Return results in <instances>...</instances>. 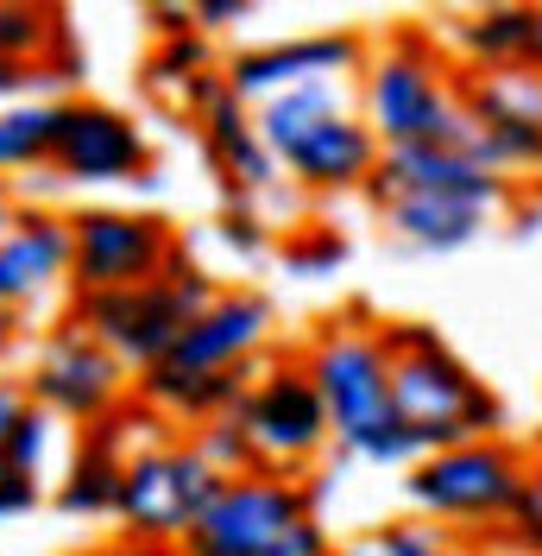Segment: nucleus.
Segmentation results:
<instances>
[{
    "label": "nucleus",
    "mask_w": 542,
    "mask_h": 556,
    "mask_svg": "<svg viewBox=\"0 0 542 556\" xmlns=\"http://www.w3.org/2000/svg\"><path fill=\"white\" fill-rule=\"evenodd\" d=\"M385 361H391V399L398 417L416 437V450H454V443H479L499 437V399L454 361V348L441 342L429 323H385L378 329Z\"/></svg>",
    "instance_id": "f257e3e1"
},
{
    "label": "nucleus",
    "mask_w": 542,
    "mask_h": 556,
    "mask_svg": "<svg viewBox=\"0 0 542 556\" xmlns=\"http://www.w3.org/2000/svg\"><path fill=\"white\" fill-rule=\"evenodd\" d=\"M309 380L328 405V424H335V443L373 468H398L410 462L416 437L398 417V399H391V361H385V342L366 336V329H347V323H328L304 354Z\"/></svg>",
    "instance_id": "f03ea898"
},
{
    "label": "nucleus",
    "mask_w": 542,
    "mask_h": 556,
    "mask_svg": "<svg viewBox=\"0 0 542 556\" xmlns=\"http://www.w3.org/2000/svg\"><path fill=\"white\" fill-rule=\"evenodd\" d=\"M183 556H335V538L315 525V493L291 475H234L215 493Z\"/></svg>",
    "instance_id": "7ed1b4c3"
},
{
    "label": "nucleus",
    "mask_w": 542,
    "mask_h": 556,
    "mask_svg": "<svg viewBox=\"0 0 542 556\" xmlns=\"http://www.w3.org/2000/svg\"><path fill=\"white\" fill-rule=\"evenodd\" d=\"M215 298H221V291H215L196 266L170 260L165 278H145V285H127V291H76L69 323L89 329L102 348H114L127 367L145 374V367H158L170 348H177V336H183Z\"/></svg>",
    "instance_id": "20e7f679"
},
{
    "label": "nucleus",
    "mask_w": 542,
    "mask_h": 556,
    "mask_svg": "<svg viewBox=\"0 0 542 556\" xmlns=\"http://www.w3.org/2000/svg\"><path fill=\"white\" fill-rule=\"evenodd\" d=\"M454 114L461 89L448 83V64L423 33H398L360 70V121L378 134V146H436Z\"/></svg>",
    "instance_id": "39448f33"
},
{
    "label": "nucleus",
    "mask_w": 542,
    "mask_h": 556,
    "mask_svg": "<svg viewBox=\"0 0 542 556\" xmlns=\"http://www.w3.org/2000/svg\"><path fill=\"white\" fill-rule=\"evenodd\" d=\"M530 486L524 455L505 437H479V443H454V450H429L410 462L404 493L423 519L448 525H492L517 506V493Z\"/></svg>",
    "instance_id": "423d86ee"
},
{
    "label": "nucleus",
    "mask_w": 542,
    "mask_h": 556,
    "mask_svg": "<svg viewBox=\"0 0 542 556\" xmlns=\"http://www.w3.org/2000/svg\"><path fill=\"white\" fill-rule=\"evenodd\" d=\"M221 486L228 481L196 455V443H152V450L127 455L114 519L127 525L133 544H183Z\"/></svg>",
    "instance_id": "0eeeda50"
},
{
    "label": "nucleus",
    "mask_w": 542,
    "mask_h": 556,
    "mask_svg": "<svg viewBox=\"0 0 542 556\" xmlns=\"http://www.w3.org/2000/svg\"><path fill=\"white\" fill-rule=\"evenodd\" d=\"M234 417H240V430H246V443H253L266 475H297L335 437L328 405H322V392H315L304 361L297 367H278L266 380H253Z\"/></svg>",
    "instance_id": "6e6552de"
},
{
    "label": "nucleus",
    "mask_w": 542,
    "mask_h": 556,
    "mask_svg": "<svg viewBox=\"0 0 542 556\" xmlns=\"http://www.w3.org/2000/svg\"><path fill=\"white\" fill-rule=\"evenodd\" d=\"M177 241L158 215L133 208H82L69 215V285L76 291H127L145 278H165Z\"/></svg>",
    "instance_id": "1a4fd4ad"
},
{
    "label": "nucleus",
    "mask_w": 542,
    "mask_h": 556,
    "mask_svg": "<svg viewBox=\"0 0 542 556\" xmlns=\"http://www.w3.org/2000/svg\"><path fill=\"white\" fill-rule=\"evenodd\" d=\"M461 108L479 121L474 159L492 172H537L542 165V70L505 64V70H474L461 83Z\"/></svg>",
    "instance_id": "9d476101"
},
{
    "label": "nucleus",
    "mask_w": 542,
    "mask_h": 556,
    "mask_svg": "<svg viewBox=\"0 0 542 556\" xmlns=\"http://www.w3.org/2000/svg\"><path fill=\"white\" fill-rule=\"evenodd\" d=\"M26 392H33V405H44L51 417L102 424V417L120 412V399H127V361H120L114 348H102L89 329L64 323L51 342L38 348Z\"/></svg>",
    "instance_id": "9b49d317"
},
{
    "label": "nucleus",
    "mask_w": 542,
    "mask_h": 556,
    "mask_svg": "<svg viewBox=\"0 0 542 556\" xmlns=\"http://www.w3.org/2000/svg\"><path fill=\"white\" fill-rule=\"evenodd\" d=\"M366 197L378 208L398 203V197H448V203H474L486 215H499L511 203V177L492 172L474 152H461V146H429L423 139V146H385Z\"/></svg>",
    "instance_id": "f8f14e48"
},
{
    "label": "nucleus",
    "mask_w": 542,
    "mask_h": 556,
    "mask_svg": "<svg viewBox=\"0 0 542 556\" xmlns=\"http://www.w3.org/2000/svg\"><path fill=\"white\" fill-rule=\"evenodd\" d=\"M366 70V45L353 33H304V38H278V45H246L228 58V89L240 102H271L284 89H304V83H347Z\"/></svg>",
    "instance_id": "ddd939ff"
},
{
    "label": "nucleus",
    "mask_w": 542,
    "mask_h": 556,
    "mask_svg": "<svg viewBox=\"0 0 542 556\" xmlns=\"http://www.w3.org/2000/svg\"><path fill=\"white\" fill-rule=\"evenodd\" d=\"M266 336H271V304L266 298L228 291V298H215V304L177 336V348H170L158 367H145V374H158V380H190V374L253 367V354L266 348Z\"/></svg>",
    "instance_id": "4468645a"
},
{
    "label": "nucleus",
    "mask_w": 542,
    "mask_h": 556,
    "mask_svg": "<svg viewBox=\"0 0 542 556\" xmlns=\"http://www.w3.org/2000/svg\"><path fill=\"white\" fill-rule=\"evenodd\" d=\"M145 134L120 108L107 102H82L69 96L64 102V127H57V165L51 172L64 184H127V177L145 172Z\"/></svg>",
    "instance_id": "2eb2a0df"
},
{
    "label": "nucleus",
    "mask_w": 542,
    "mask_h": 556,
    "mask_svg": "<svg viewBox=\"0 0 542 556\" xmlns=\"http://www.w3.org/2000/svg\"><path fill=\"white\" fill-rule=\"evenodd\" d=\"M378 159H385V146L378 134L347 108L335 121H322V127H309L291 152H278V165L291 172V184H304L315 197H340V190H366L378 172Z\"/></svg>",
    "instance_id": "dca6fc26"
},
{
    "label": "nucleus",
    "mask_w": 542,
    "mask_h": 556,
    "mask_svg": "<svg viewBox=\"0 0 542 556\" xmlns=\"http://www.w3.org/2000/svg\"><path fill=\"white\" fill-rule=\"evenodd\" d=\"M57 278H69V215H51V208L13 215V228L0 241V304L20 316Z\"/></svg>",
    "instance_id": "f3484780"
},
{
    "label": "nucleus",
    "mask_w": 542,
    "mask_h": 556,
    "mask_svg": "<svg viewBox=\"0 0 542 556\" xmlns=\"http://www.w3.org/2000/svg\"><path fill=\"white\" fill-rule=\"evenodd\" d=\"M203 139H208V159L221 165L228 184H240V190H271L278 159H271L266 134H259V121H253V102H240L234 89H228V96L203 114Z\"/></svg>",
    "instance_id": "a211bd4d"
},
{
    "label": "nucleus",
    "mask_w": 542,
    "mask_h": 556,
    "mask_svg": "<svg viewBox=\"0 0 542 556\" xmlns=\"http://www.w3.org/2000/svg\"><path fill=\"white\" fill-rule=\"evenodd\" d=\"M530 33H537V7H474L467 20H454L448 38L467 70H505L530 64Z\"/></svg>",
    "instance_id": "6ab92c4d"
},
{
    "label": "nucleus",
    "mask_w": 542,
    "mask_h": 556,
    "mask_svg": "<svg viewBox=\"0 0 542 556\" xmlns=\"http://www.w3.org/2000/svg\"><path fill=\"white\" fill-rule=\"evenodd\" d=\"M385 228H391L404 247H423V253H454V247L479 241L486 208L448 203V197H398V203H385Z\"/></svg>",
    "instance_id": "aec40b11"
},
{
    "label": "nucleus",
    "mask_w": 542,
    "mask_h": 556,
    "mask_svg": "<svg viewBox=\"0 0 542 556\" xmlns=\"http://www.w3.org/2000/svg\"><path fill=\"white\" fill-rule=\"evenodd\" d=\"M57 127H64V102L26 96V102L0 108V177L57 165Z\"/></svg>",
    "instance_id": "412c9836"
},
{
    "label": "nucleus",
    "mask_w": 542,
    "mask_h": 556,
    "mask_svg": "<svg viewBox=\"0 0 542 556\" xmlns=\"http://www.w3.org/2000/svg\"><path fill=\"white\" fill-rule=\"evenodd\" d=\"M335 114H347V83H304V89H284V96H271V102L253 108L271 159L291 152L309 127H322V121H335Z\"/></svg>",
    "instance_id": "4be33fe9"
},
{
    "label": "nucleus",
    "mask_w": 542,
    "mask_h": 556,
    "mask_svg": "<svg viewBox=\"0 0 542 556\" xmlns=\"http://www.w3.org/2000/svg\"><path fill=\"white\" fill-rule=\"evenodd\" d=\"M120 455L107 450H76V462H69V481L57 486V506H64L69 519H107L114 506H120Z\"/></svg>",
    "instance_id": "5701e85b"
},
{
    "label": "nucleus",
    "mask_w": 542,
    "mask_h": 556,
    "mask_svg": "<svg viewBox=\"0 0 542 556\" xmlns=\"http://www.w3.org/2000/svg\"><path fill=\"white\" fill-rule=\"evenodd\" d=\"M64 51V20L51 0H0V58L13 64H44Z\"/></svg>",
    "instance_id": "b1692460"
},
{
    "label": "nucleus",
    "mask_w": 542,
    "mask_h": 556,
    "mask_svg": "<svg viewBox=\"0 0 542 556\" xmlns=\"http://www.w3.org/2000/svg\"><path fill=\"white\" fill-rule=\"evenodd\" d=\"M203 70H215V38L196 33V26H177V33H158V51L145 58V83L152 89H183Z\"/></svg>",
    "instance_id": "393cba45"
},
{
    "label": "nucleus",
    "mask_w": 542,
    "mask_h": 556,
    "mask_svg": "<svg viewBox=\"0 0 542 556\" xmlns=\"http://www.w3.org/2000/svg\"><path fill=\"white\" fill-rule=\"evenodd\" d=\"M190 443H196V455H203L221 481H234V475H253V468H259V455H253V443H246V430H240L234 412L215 417V424H203Z\"/></svg>",
    "instance_id": "a878e982"
},
{
    "label": "nucleus",
    "mask_w": 542,
    "mask_h": 556,
    "mask_svg": "<svg viewBox=\"0 0 542 556\" xmlns=\"http://www.w3.org/2000/svg\"><path fill=\"white\" fill-rule=\"evenodd\" d=\"M44 455H51V412L33 405V412L20 417V430H13V443L0 455V468H20V475H44Z\"/></svg>",
    "instance_id": "bb28decb"
},
{
    "label": "nucleus",
    "mask_w": 542,
    "mask_h": 556,
    "mask_svg": "<svg viewBox=\"0 0 542 556\" xmlns=\"http://www.w3.org/2000/svg\"><path fill=\"white\" fill-rule=\"evenodd\" d=\"M373 556H461V551L441 538L436 525L398 519V525H385V531L373 538Z\"/></svg>",
    "instance_id": "cd10ccee"
},
{
    "label": "nucleus",
    "mask_w": 542,
    "mask_h": 556,
    "mask_svg": "<svg viewBox=\"0 0 542 556\" xmlns=\"http://www.w3.org/2000/svg\"><path fill=\"white\" fill-rule=\"evenodd\" d=\"M340 260H347V241L335 228H304L297 241H284V266L291 273H335Z\"/></svg>",
    "instance_id": "c85d7f7f"
},
{
    "label": "nucleus",
    "mask_w": 542,
    "mask_h": 556,
    "mask_svg": "<svg viewBox=\"0 0 542 556\" xmlns=\"http://www.w3.org/2000/svg\"><path fill=\"white\" fill-rule=\"evenodd\" d=\"M505 525H511V538L524 544L530 556H542V481L530 475V486L517 493V506L505 513Z\"/></svg>",
    "instance_id": "c756f323"
},
{
    "label": "nucleus",
    "mask_w": 542,
    "mask_h": 556,
    "mask_svg": "<svg viewBox=\"0 0 542 556\" xmlns=\"http://www.w3.org/2000/svg\"><path fill=\"white\" fill-rule=\"evenodd\" d=\"M38 500V475H20V468H0V519H20V513H33Z\"/></svg>",
    "instance_id": "7c9ffc66"
},
{
    "label": "nucleus",
    "mask_w": 542,
    "mask_h": 556,
    "mask_svg": "<svg viewBox=\"0 0 542 556\" xmlns=\"http://www.w3.org/2000/svg\"><path fill=\"white\" fill-rule=\"evenodd\" d=\"M38 83H44V64H13V58H0V108L26 102Z\"/></svg>",
    "instance_id": "2f4dec72"
},
{
    "label": "nucleus",
    "mask_w": 542,
    "mask_h": 556,
    "mask_svg": "<svg viewBox=\"0 0 542 556\" xmlns=\"http://www.w3.org/2000/svg\"><path fill=\"white\" fill-rule=\"evenodd\" d=\"M33 412V392L13 380H0V455H7V443H13V430H20V417Z\"/></svg>",
    "instance_id": "473e14b6"
},
{
    "label": "nucleus",
    "mask_w": 542,
    "mask_h": 556,
    "mask_svg": "<svg viewBox=\"0 0 542 556\" xmlns=\"http://www.w3.org/2000/svg\"><path fill=\"white\" fill-rule=\"evenodd\" d=\"M246 7H253V0H203V7H196V20H190V26H196V33H221V26H240V20H246Z\"/></svg>",
    "instance_id": "72a5a7b5"
},
{
    "label": "nucleus",
    "mask_w": 542,
    "mask_h": 556,
    "mask_svg": "<svg viewBox=\"0 0 542 556\" xmlns=\"http://www.w3.org/2000/svg\"><path fill=\"white\" fill-rule=\"evenodd\" d=\"M139 7H152L158 33H177V26H190V20H196V7H203V0H139Z\"/></svg>",
    "instance_id": "f704fd0d"
},
{
    "label": "nucleus",
    "mask_w": 542,
    "mask_h": 556,
    "mask_svg": "<svg viewBox=\"0 0 542 556\" xmlns=\"http://www.w3.org/2000/svg\"><path fill=\"white\" fill-rule=\"evenodd\" d=\"M82 556H183V544H102V551H82Z\"/></svg>",
    "instance_id": "c9c22d12"
},
{
    "label": "nucleus",
    "mask_w": 542,
    "mask_h": 556,
    "mask_svg": "<svg viewBox=\"0 0 542 556\" xmlns=\"http://www.w3.org/2000/svg\"><path fill=\"white\" fill-rule=\"evenodd\" d=\"M228 247H259V228L253 222H228Z\"/></svg>",
    "instance_id": "e433bc0d"
},
{
    "label": "nucleus",
    "mask_w": 542,
    "mask_h": 556,
    "mask_svg": "<svg viewBox=\"0 0 542 556\" xmlns=\"http://www.w3.org/2000/svg\"><path fill=\"white\" fill-rule=\"evenodd\" d=\"M530 70H542V0H537V33H530Z\"/></svg>",
    "instance_id": "4c0bfd02"
},
{
    "label": "nucleus",
    "mask_w": 542,
    "mask_h": 556,
    "mask_svg": "<svg viewBox=\"0 0 542 556\" xmlns=\"http://www.w3.org/2000/svg\"><path fill=\"white\" fill-rule=\"evenodd\" d=\"M13 323H20V316H13V311H7V304H0V354L13 348Z\"/></svg>",
    "instance_id": "58836bf2"
},
{
    "label": "nucleus",
    "mask_w": 542,
    "mask_h": 556,
    "mask_svg": "<svg viewBox=\"0 0 542 556\" xmlns=\"http://www.w3.org/2000/svg\"><path fill=\"white\" fill-rule=\"evenodd\" d=\"M474 7H537V0H474Z\"/></svg>",
    "instance_id": "ea45409f"
},
{
    "label": "nucleus",
    "mask_w": 542,
    "mask_h": 556,
    "mask_svg": "<svg viewBox=\"0 0 542 556\" xmlns=\"http://www.w3.org/2000/svg\"><path fill=\"white\" fill-rule=\"evenodd\" d=\"M7 228H13V208L0 203V241H7Z\"/></svg>",
    "instance_id": "a19ab883"
},
{
    "label": "nucleus",
    "mask_w": 542,
    "mask_h": 556,
    "mask_svg": "<svg viewBox=\"0 0 542 556\" xmlns=\"http://www.w3.org/2000/svg\"><path fill=\"white\" fill-rule=\"evenodd\" d=\"M398 7H423V0H398Z\"/></svg>",
    "instance_id": "79ce46f5"
},
{
    "label": "nucleus",
    "mask_w": 542,
    "mask_h": 556,
    "mask_svg": "<svg viewBox=\"0 0 542 556\" xmlns=\"http://www.w3.org/2000/svg\"><path fill=\"white\" fill-rule=\"evenodd\" d=\"M537 481H542V468H537Z\"/></svg>",
    "instance_id": "37998d69"
}]
</instances>
